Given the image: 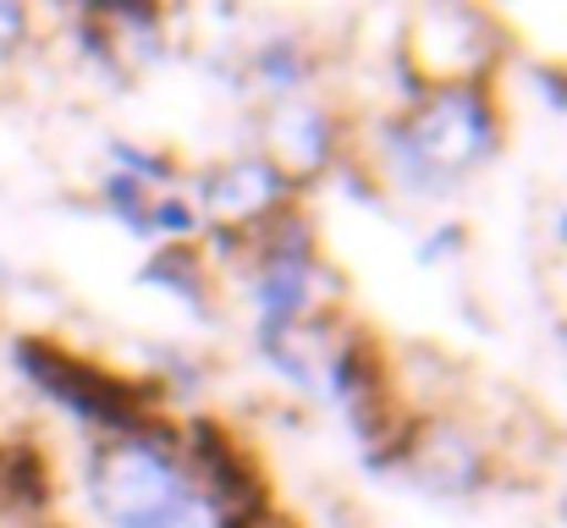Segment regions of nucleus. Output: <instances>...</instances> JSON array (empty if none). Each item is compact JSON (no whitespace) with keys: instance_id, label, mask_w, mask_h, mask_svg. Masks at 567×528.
I'll return each mask as SVG.
<instances>
[{"instance_id":"obj_3","label":"nucleus","mask_w":567,"mask_h":528,"mask_svg":"<svg viewBox=\"0 0 567 528\" xmlns=\"http://www.w3.org/2000/svg\"><path fill=\"white\" fill-rule=\"evenodd\" d=\"M28 33H33L28 11H22V6H0V61H11V55L28 44Z\"/></svg>"},{"instance_id":"obj_1","label":"nucleus","mask_w":567,"mask_h":528,"mask_svg":"<svg viewBox=\"0 0 567 528\" xmlns=\"http://www.w3.org/2000/svg\"><path fill=\"white\" fill-rule=\"evenodd\" d=\"M94 501L116 528H193L198 496L155 441H116L94 463Z\"/></svg>"},{"instance_id":"obj_2","label":"nucleus","mask_w":567,"mask_h":528,"mask_svg":"<svg viewBox=\"0 0 567 528\" xmlns=\"http://www.w3.org/2000/svg\"><path fill=\"white\" fill-rule=\"evenodd\" d=\"M408 149L430 166V172H468L485 161V149L496 144V116H491V100L480 83H452V89H435L413 122H408Z\"/></svg>"}]
</instances>
